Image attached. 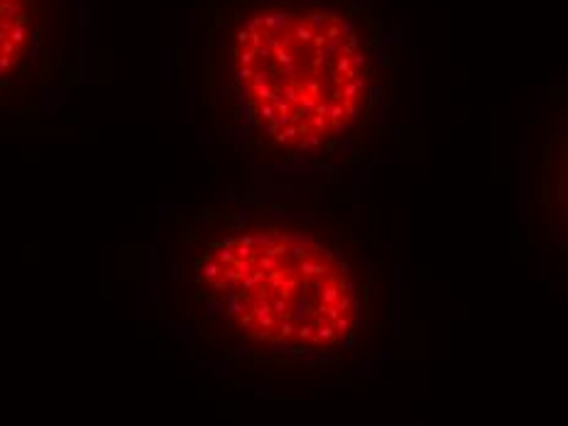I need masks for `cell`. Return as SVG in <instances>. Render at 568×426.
<instances>
[{
    "label": "cell",
    "mask_w": 568,
    "mask_h": 426,
    "mask_svg": "<svg viewBox=\"0 0 568 426\" xmlns=\"http://www.w3.org/2000/svg\"><path fill=\"white\" fill-rule=\"evenodd\" d=\"M169 280L201 326L238 333L230 362L338 365L382 282V260L351 215L316 199L228 191L181 213Z\"/></svg>",
    "instance_id": "6da1fadb"
},
{
    "label": "cell",
    "mask_w": 568,
    "mask_h": 426,
    "mask_svg": "<svg viewBox=\"0 0 568 426\" xmlns=\"http://www.w3.org/2000/svg\"><path fill=\"white\" fill-rule=\"evenodd\" d=\"M385 44L370 0H213V135L248 164H360L387 130Z\"/></svg>",
    "instance_id": "7a4b0ae2"
},
{
    "label": "cell",
    "mask_w": 568,
    "mask_h": 426,
    "mask_svg": "<svg viewBox=\"0 0 568 426\" xmlns=\"http://www.w3.org/2000/svg\"><path fill=\"white\" fill-rule=\"evenodd\" d=\"M54 0H0V86L32 76L47 52Z\"/></svg>",
    "instance_id": "3957f363"
}]
</instances>
